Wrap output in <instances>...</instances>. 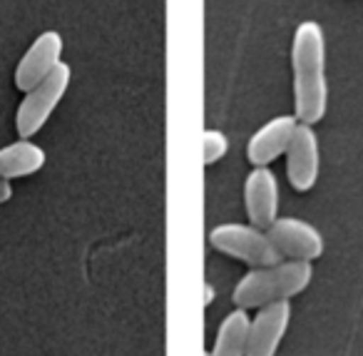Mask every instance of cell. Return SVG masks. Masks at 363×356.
I'll return each mask as SVG.
<instances>
[{
    "label": "cell",
    "mask_w": 363,
    "mask_h": 356,
    "mask_svg": "<svg viewBox=\"0 0 363 356\" xmlns=\"http://www.w3.org/2000/svg\"><path fill=\"white\" fill-rule=\"evenodd\" d=\"M62 58V38L55 31H45L33 41L16 68V87L18 90H30L40 80H45Z\"/></svg>",
    "instance_id": "cell-8"
},
{
    "label": "cell",
    "mask_w": 363,
    "mask_h": 356,
    "mask_svg": "<svg viewBox=\"0 0 363 356\" xmlns=\"http://www.w3.org/2000/svg\"><path fill=\"white\" fill-rule=\"evenodd\" d=\"M269 237L281 252L284 259H306L313 261L323 254V234L298 217H277L269 227Z\"/></svg>",
    "instance_id": "cell-6"
},
{
    "label": "cell",
    "mask_w": 363,
    "mask_h": 356,
    "mask_svg": "<svg viewBox=\"0 0 363 356\" xmlns=\"http://www.w3.org/2000/svg\"><path fill=\"white\" fill-rule=\"evenodd\" d=\"M209 242L217 252L234 259L244 261L254 269V266H269L281 261V252L277 249V244L272 242L267 230L252 225H242V222H227L219 225L209 232Z\"/></svg>",
    "instance_id": "cell-3"
},
{
    "label": "cell",
    "mask_w": 363,
    "mask_h": 356,
    "mask_svg": "<svg viewBox=\"0 0 363 356\" xmlns=\"http://www.w3.org/2000/svg\"><path fill=\"white\" fill-rule=\"evenodd\" d=\"M70 77H72L70 68H67L65 63H60L45 80H40L35 87H30V90L26 92V97H23L21 107H18V112H16L18 135L30 140V137H35L38 132L43 130V125L50 120L55 107L60 105L62 97H65L67 87H70Z\"/></svg>",
    "instance_id": "cell-4"
},
{
    "label": "cell",
    "mask_w": 363,
    "mask_h": 356,
    "mask_svg": "<svg viewBox=\"0 0 363 356\" xmlns=\"http://www.w3.org/2000/svg\"><path fill=\"white\" fill-rule=\"evenodd\" d=\"M229 152V137L222 130H204L202 132V162L207 167H212L214 162H219Z\"/></svg>",
    "instance_id": "cell-13"
},
{
    "label": "cell",
    "mask_w": 363,
    "mask_h": 356,
    "mask_svg": "<svg viewBox=\"0 0 363 356\" xmlns=\"http://www.w3.org/2000/svg\"><path fill=\"white\" fill-rule=\"evenodd\" d=\"M48 162V155L40 145L21 137L0 150V180H18L40 172Z\"/></svg>",
    "instance_id": "cell-11"
},
{
    "label": "cell",
    "mask_w": 363,
    "mask_h": 356,
    "mask_svg": "<svg viewBox=\"0 0 363 356\" xmlns=\"http://www.w3.org/2000/svg\"><path fill=\"white\" fill-rule=\"evenodd\" d=\"M204 356H212V354H209V351H204Z\"/></svg>",
    "instance_id": "cell-14"
},
{
    "label": "cell",
    "mask_w": 363,
    "mask_h": 356,
    "mask_svg": "<svg viewBox=\"0 0 363 356\" xmlns=\"http://www.w3.org/2000/svg\"><path fill=\"white\" fill-rule=\"evenodd\" d=\"M289 324H291V301L289 299L259 306L257 316L249 321L247 356H277Z\"/></svg>",
    "instance_id": "cell-5"
},
{
    "label": "cell",
    "mask_w": 363,
    "mask_h": 356,
    "mask_svg": "<svg viewBox=\"0 0 363 356\" xmlns=\"http://www.w3.org/2000/svg\"><path fill=\"white\" fill-rule=\"evenodd\" d=\"M296 115H279L272 117L267 125H262L252 135L247 147L249 162L254 167H269L274 160L286 155V147L291 142L294 132H296Z\"/></svg>",
    "instance_id": "cell-10"
},
{
    "label": "cell",
    "mask_w": 363,
    "mask_h": 356,
    "mask_svg": "<svg viewBox=\"0 0 363 356\" xmlns=\"http://www.w3.org/2000/svg\"><path fill=\"white\" fill-rule=\"evenodd\" d=\"M244 207L249 222L269 230L279 217V180L269 167H254L244 182Z\"/></svg>",
    "instance_id": "cell-9"
},
{
    "label": "cell",
    "mask_w": 363,
    "mask_h": 356,
    "mask_svg": "<svg viewBox=\"0 0 363 356\" xmlns=\"http://www.w3.org/2000/svg\"><path fill=\"white\" fill-rule=\"evenodd\" d=\"M311 279L313 264L306 259H281L269 266H254L237 281L232 301L242 309H259L272 301L301 294Z\"/></svg>",
    "instance_id": "cell-2"
},
{
    "label": "cell",
    "mask_w": 363,
    "mask_h": 356,
    "mask_svg": "<svg viewBox=\"0 0 363 356\" xmlns=\"http://www.w3.org/2000/svg\"><path fill=\"white\" fill-rule=\"evenodd\" d=\"M321 170V150H318V137L313 125L298 122L291 142L286 147V175L296 192L313 190Z\"/></svg>",
    "instance_id": "cell-7"
},
{
    "label": "cell",
    "mask_w": 363,
    "mask_h": 356,
    "mask_svg": "<svg viewBox=\"0 0 363 356\" xmlns=\"http://www.w3.org/2000/svg\"><path fill=\"white\" fill-rule=\"evenodd\" d=\"M249 321H252V316H249L247 309H242V306L229 311L222 319V324H219L217 339H214V346L209 349V354L212 356H247Z\"/></svg>",
    "instance_id": "cell-12"
},
{
    "label": "cell",
    "mask_w": 363,
    "mask_h": 356,
    "mask_svg": "<svg viewBox=\"0 0 363 356\" xmlns=\"http://www.w3.org/2000/svg\"><path fill=\"white\" fill-rule=\"evenodd\" d=\"M294 115L303 125H316L328 110L326 41L318 23L306 21L296 28L291 45Z\"/></svg>",
    "instance_id": "cell-1"
}]
</instances>
